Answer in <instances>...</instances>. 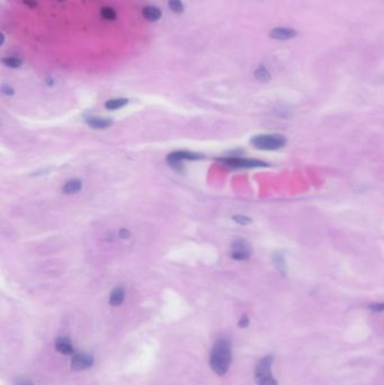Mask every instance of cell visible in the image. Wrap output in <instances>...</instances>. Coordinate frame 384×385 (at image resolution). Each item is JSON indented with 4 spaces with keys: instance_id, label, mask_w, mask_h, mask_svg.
<instances>
[{
    "instance_id": "1",
    "label": "cell",
    "mask_w": 384,
    "mask_h": 385,
    "mask_svg": "<svg viewBox=\"0 0 384 385\" xmlns=\"http://www.w3.org/2000/svg\"><path fill=\"white\" fill-rule=\"evenodd\" d=\"M232 361L231 341L229 338L221 337L215 341L210 354V366L217 375H224L228 372Z\"/></svg>"
},
{
    "instance_id": "2",
    "label": "cell",
    "mask_w": 384,
    "mask_h": 385,
    "mask_svg": "<svg viewBox=\"0 0 384 385\" xmlns=\"http://www.w3.org/2000/svg\"><path fill=\"white\" fill-rule=\"evenodd\" d=\"M250 143L256 149L274 151L284 147L286 145V139L281 134H260L254 136Z\"/></svg>"
},
{
    "instance_id": "3",
    "label": "cell",
    "mask_w": 384,
    "mask_h": 385,
    "mask_svg": "<svg viewBox=\"0 0 384 385\" xmlns=\"http://www.w3.org/2000/svg\"><path fill=\"white\" fill-rule=\"evenodd\" d=\"M273 356L261 358L255 369V381L257 385H278L272 374Z\"/></svg>"
},
{
    "instance_id": "4",
    "label": "cell",
    "mask_w": 384,
    "mask_h": 385,
    "mask_svg": "<svg viewBox=\"0 0 384 385\" xmlns=\"http://www.w3.org/2000/svg\"><path fill=\"white\" fill-rule=\"evenodd\" d=\"M202 154L195 153V152H188V151H175V152L170 153L167 157V163L169 164L171 167L177 168L178 170H181L183 167V161L186 160H199L202 159Z\"/></svg>"
},
{
    "instance_id": "5",
    "label": "cell",
    "mask_w": 384,
    "mask_h": 385,
    "mask_svg": "<svg viewBox=\"0 0 384 385\" xmlns=\"http://www.w3.org/2000/svg\"><path fill=\"white\" fill-rule=\"evenodd\" d=\"M222 163L232 168H258V167H266L267 164L260 160L255 159H246V158L239 157H228L221 159Z\"/></svg>"
},
{
    "instance_id": "6",
    "label": "cell",
    "mask_w": 384,
    "mask_h": 385,
    "mask_svg": "<svg viewBox=\"0 0 384 385\" xmlns=\"http://www.w3.org/2000/svg\"><path fill=\"white\" fill-rule=\"evenodd\" d=\"M95 363V358L92 354L89 352H79L74 354L71 359V368L74 370H85L92 367Z\"/></svg>"
},
{
    "instance_id": "7",
    "label": "cell",
    "mask_w": 384,
    "mask_h": 385,
    "mask_svg": "<svg viewBox=\"0 0 384 385\" xmlns=\"http://www.w3.org/2000/svg\"><path fill=\"white\" fill-rule=\"evenodd\" d=\"M251 255L249 244L243 240H237L231 247V257L236 260H246Z\"/></svg>"
},
{
    "instance_id": "8",
    "label": "cell",
    "mask_w": 384,
    "mask_h": 385,
    "mask_svg": "<svg viewBox=\"0 0 384 385\" xmlns=\"http://www.w3.org/2000/svg\"><path fill=\"white\" fill-rule=\"evenodd\" d=\"M296 31L289 27H276L269 32V37L279 41H286V39L294 38L296 37Z\"/></svg>"
},
{
    "instance_id": "9",
    "label": "cell",
    "mask_w": 384,
    "mask_h": 385,
    "mask_svg": "<svg viewBox=\"0 0 384 385\" xmlns=\"http://www.w3.org/2000/svg\"><path fill=\"white\" fill-rule=\"evenodd\" d=\"M55 348L60 354L63 355H73L74 352L73 345L71 343V340L67 337H59L55 340Z\"/></svg>"
},
{
    "instance_id": "10",
    "label": "cell",
    "mask_w": 384,
    "mask_h": 385,
    "mask_svg": "<svg viewBox=\"0 0 384 385\" xmlns=\"http://www.w3.org/2000/svg\"><path fill=\"white\" fill-rule=\"evenodd\" d=\"M86 123H87L89 127L92 128L102 129V128H107L112 127L113 122L109 120V118L98 117V116H89V117H86Z\"/></svg>"
},
{
    "instance_id": "11",
    "label": "cell",
    "mask_w": 384,
    "mask_h": 385,
    "mask_svg": "<svg viewBox=\"0 0 384 385\" xmlns=\"http://www.w3.org/2000/svg\"><path fill=\"white\" fill-rule=\"evenodd\" d=\"M124 298H125V291L123 287L121 286L115 287L110 295V304L112 305V307H120V305L124 302Z\"/></svg>"
},
{
    "instance_id": "12",
    "label": "cell",
    "mask_w": 384,
    "mask_h": 385,
    "mask_svg": "<svg viewBox=\"0 0 384 385\" xmlns=\"http://www.w3.org/2000/svg\"><path fill=\"white\" fill-rule=\"evenodd\" d=\"M82 188V183L79 179H71L68 181L64 186L62 187V193L66 195H73V194H77L80 192Z\"/></svg>"
},
{
    "instance_id": "13",
    "label": "cell",
    "mask_w": 384,
    "mask_h": 385,
    "mask_svg": "<svg viewBox=\"0 0 384 385\" xmlns=\"http://www.w3.org/2000/svg\"><path fill=\"white\" fill-rule=\"evenodd\" d=\"M142 15L145 16L146 19L151 20V21H156L158 19H160L161 12H160L159 8H157V7L146 6V7H145V8L142 9Z\"/></svg>"
},
{
    "instance_id": "14",
    "label": "cell",
    "mask_w": 384,
    "mask_h": 385,
    "mask_svg": "<svg viewBox=\"0 0 384 385\" xmlns=\"http://www.w3.org/2000/svg\"><path fill=\"white\" fill-rule=\"evenodd\" d=\"M128 104V99L125 98H116V99H110L109 102H106L105 107L110 110H120L122 107H124Z\"/></svg>"
},
{
    "instance_id": "15",
    "label": "cell",
    "mask_w": 384,
    "mask_h": 385,
    "mask_svg": "<svg viewBox=\"0 0 384 385\" xmlns=\"http://www.w3.org/2000/svg\"><path fill=\"white\" fill-rule=\"evenodd\" d=\"M254 75H255V78H256L257 80L260 82H267L271 80V73H269V71L263 66L257 68V69L255 70Z\"/></svg>"
},
{
    "instance_id": "16",
    "label": "cell",
    "mask_w": 384,
    "mask_h": 385,
    "mask_svg": "<svg viewBox=\"0 0 384 385\" xmlns=\"http://www.w3.org/2000/svg\"><path fill=\"white\" fill-rule=\"evenodd\" d=\"M100 15L104 19L106 20H115L116 19V13L115 10L113 8H110V7H104L102 9V12H100Z\"/></svg>"
},
{
    "instance_id": "17",
    "label": "cell",
    "mask_w": 384,
    "mask_h": 385,
    "mask_svg": "<svg viewBox=\"0 0 384 385\" xmlns=\"http://www.w3.org/2000/svg\"><path fill=\"white\" fill-rule=\"evenodd\" d=\"M2 63L9 68H19L21 66V61L16 57H5L2 59Z\"/></svg>"
},
{
    "instance_id": "18",
    "label": "cell",
    "mask_w": 384,
    "mask_h": 385,
    "mask_svg": "<svg viewBox=\"0 0 384 385\" xmlns=\"http://www.w3.org/2000/svg\"><path fill=\"white\" fill-rule=\"evenodd\" d=\"M168 6L175 13H182L184 10V6H183V2L181 0H169L168 1Z\"/></svg>"
},
{
    "instance_id": "19",
    "label": "cell",
    "mask_w": 384,
    "mask_h": 385,
    "mask_svg": "<svg viewBox=\"0 0 384 385\" xmlns=\"http://www.w3.org/2000/svg\"><path fill=\"white\" fill-rule=\"evenodd\" d=\"M233 221L238 222L240 224H249V223H251V219L245 217V215H235L233 217Z\"/></svg>"
},
{
    "instance_id": "20",
    "label": "cell",
    "mask_w": 384,
    "mask_h": 385,
    "mask_svg": "<svg viewBox=\"0 0 384 385\" xmlns=\"http://www.w3.org/2000/svg\"><path fill=\"white\" fill-rule=\"evenodd\" d=\"M15 385H34V383L26 377H17L15 380Z\"/></svg>"
},
{
    "instance_id": "21",
    "label": "cell",
    "mask_w": 384,
    "mask_h": 385,
    "mask_svg": "<svg viewBox=\"0 0 384 385\" xmlns=\"http://www.w3.org/2000/svg\"><path fill=\"white\" fill-rule=\"evenodd\" d=\"M368 309L373 312H382V311H384V302H382V303L371 304L368 307Z\"/></svg>"
},
{
    "instance_id": "22",
    "label": "cell",
    "mask_w": 384,
    "mask_h": 385,
    "mask_svg": "<svg viewBox=\"0 0 384 385\" xmlns=\"http://www.w3.org/2000/svg\"><path fill=\"white\" fill-rule=\"evenodd\" d=\"M248 325H249V318L246 314L242 315L241 319L239 320L238 326L240 327V328H246V327H248Z\"/></svg>"
},
{
    "instance_id": "23",
    "label": "cell",
    "mask_w": 384,
    "mask_h": 385,
    "mask_svg": "<svg viewBox=\"0 0 384 385\" xmlns=\"http://www.w3.org/2000/svg\"><path fill=\"white\" fill-rule=\"evenodd\" d=\"M1 92L3 93V95L9 96V95H13L14 91H13V88H12V87H9V86L2 85V86H1Z\"/></svg>"
},
{
    "instance_id": "24",
    "label": "cell",
    "mask_w": 384,
    "mask_h": 385,
    "mask_svg": "<svg viewBox=\"0 0 384 385\" xmlns=\"http://www.w3.org/2000/svg\"><path fill=\"white\" fill-rule=\"evenodd\" d=\"M118 235H120V237H121L122 239H128V238H130V232H128L127 229H121L120 233H118Z\"/></svg>"
},
{
    "instance_id": "25",
    "label": "cell",
    "mask_w": 384,
    "mask_h": 385,
    "mask_svg": "<svg viewBox=\"0 0 384 385\" xmlns=\"http://www.w3.org/2000/svg\"><path fill=\"white\" fill-rule=\"evenodd\" d=\"M23 2L24 5L30 7V8H34V7L37 6V2L35 1V0H23Z\"/></svg>"
},
{
    "instance_id": "26",
    "label": "cell",
    "mask_w": 384,
    "mask_h": 385,
    "mask_svg": "<svg viewBox=\"0 0 384 385\" xmlns=\"http://www.w3.org/2000/svg\"><path fill=\"white\" fill-rule=\"evenodd\" d=\"M59 1H62V0H59Z\"/></svg>"
}]
</instances>
